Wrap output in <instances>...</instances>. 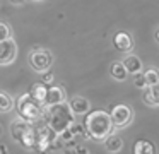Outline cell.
Masks as SVG:
<instances>
[{"instance_id":"obj_7","label":"cell","mask_w":159,"mask_h":154,"mask_svg":"<svg viewBox=\"0 0 159 154\" xmlns=\"http://www.w3.org/2000/svg\"><path fill=\"white\" fill-rule=\"evenodd\" d=\"M17 57V44L12 38L0 41V65H9Z\"/></svg>"},{"instance_id":"obj_12","label":"cell","mask_w":159,"mask_h":154,"mask_svg":"<svg viewBox=\"0 0 159 154\" xmlns=\"http://www.w3.org/2000/svg\"><path fill=\"white\" fill-rule=\"evenodd\" d=\"M46 92H48V84H45L43 81L33 84L31 89H29V94L34 99H38L39 103H43V105H45V99H46Z\"/></svg>"},{"instance_id":"obj_18","label":"cell","mask_w":159,"mask_h":154,"mask_svg":"<svg viewBox=\"0 0 159 154\" xmlns=\"http://www.w3.org/2000/svg\"><path fill=\"white\" fill-rule=\"evenodd\" d=\"M145 75V82H147V86H154L159 82V70L157 68H149V70L144 72Z\"/></svg>"},{"instance_id":"obj_6","label":"cell","mask_w":159,"mask_h":154,"mask_svg":"<svg viewBox=\"0 0 159 154\" xmlns=\"http://www.w3.org/2000/svg\"><path fill=\"white\" fill-rule=\"evenodd\" d=\"M110 116H111V120H113V125L116 127V128H121V127H127L128 123L132 122L134 111H132V108L127 105H116L111 110Z\"/></svg>"},{"instance_id":"obj_20","label":"cell","mask_w":159,"mask_h":154,"mask_svg":"<svg viewBox=\"0 0 159 154\" xmlns=\"http://www.w3.org/2000/svg\"><path fill=\"white\" fill-rule=\"evenodd\" d=\"M134 84L137 86L139 89L147 87V82H145V75H144V72H139V74H135V75H134Z\"/></svg>"},{"instance_id":"obj_17","label":"cell","mask_w":159,"mask_h":154,"mask_svg":"<svg viewBox=\"0 0 159 154\" xmlns=\"http://www.w3.org/2000/svg\"><path fill=\"white\" fill-rule=\"evenodd\" d=\"M14 99H12V96L9 94V92L5 91H0V111L2 113H7L11 111L12 108H14Z\"/></svg>"},{"instance_id":"obj_11","label":"cell","mask_w":159,"mask_h":154,"mask_svg":"<svg viewBox=\"0 0 159 154\" xmlns=\"http://www.w3.org/2000/svg\"><path fill=\"white\" fill-rule=\"evenodd\" d=\"M123 65H125V68H127V72L132 75L142 72V62L137 55H127L125 60H123Z\"/></svg>"},{"instance_id":"obj_5","label":"cell","mask_w":159,"mask_h":154,"mask_svg":"<svg viewBox=\"0 0 159 154\" xmlns=\"http://www.w3.org/2000/svg\"><path fill=\"white\" fill-rule=\"evenodd\" d=\"M29 65H31L36 72H39V74L48 72L50 67L53 65L52 51L45 50V48H34V50L29 53Z\"/></svg>"},{"instance_id":"obj_15","label":"cell","mask_w":159,"mask_h":154,"mask_svg":"<svg viewBox=\"0 0 159 154\" xmlns=\"http://www.w3.org/2000/svg\"><path fill=\"white\" fill-rule=\"evenodd\" d=\"M104 147H106V151H108V152H111V154L120 152L121 147H123V140H121V137L111 133V135H108L106 139H104Z\"/></svg>"},{"instance_id":"obj_1","label":"cell","mask_w":159,"mask_h":154,"mask_svg":"<svg viewBox=\"0 0 159 154\" xmlns=\"http://www.w3.org/2000/svg\"><path fill=\"white\" fill-rule=\"evenodd\" d=\"M84 127H86V133L91 137L93 140H104L108 135H111L115 125L113 120H111L110 113L103 111V110H94L89 111L84 120Z\"/></svg>"},{"instance_id":"obj_2","label":"cell","mask_w":159,"mask_h":154,"mask_svg":"<svg viewBox=\"0 0 159 154\" xmlns=\"http://www.w3.org/2000/svg\"><path fill=\"white\" fill-rule=\"evenodd\" d=\"M11 135L17 140L24 149L34 151L39 149V127L31 122L17 118L11 123Z\"/></svg>"},{"instance_id":"obj_14","label":"cell","mask_w":159,"mask_h":154,"mask_svg":"<svg viewBox=\"0 0 159 154\" xmlns=\"http://www.w3.org/2000/svg\"><path fill=\"white\" fill-rule=\"evenodd\" d=\"M144 101L147 105L152 106H159V82L154 86H147L144 92Z\"/></svg>"},{"instance_id":"obj_24","label":"cell","mask_w":159,"mask_h":154,"mask_svg":"<svg viewBox=\"0 0 159 154\" xmlns=\"http://www.w3.org/2000/svg\"><path fill=\"white\" fill-rule=\"evenodd\" d=\"M34 2H39V0H34Z\"/></svg>"},{"instance_id":"obj_19","label":"cell","mask_w":159,"mask_h":154,"mask_svg":"<svg viewBox=\"0 0 159 154\" xmlns=\"http://www.w3.org/2000/svg\"><path fill=\"white\" fill-rule=\"evenodd\" d=\"M9 38H12L11 26H9L7 22H4V21H0V41H5V40H9Z\"/></svg>"},{"instance_id":"obj_8","label":"cell","mask_w":159,"mask_h":154,"mask_svg":"<svg viewBox=\"0 0 159 154\" xmlns=\"http://www.w3.org/2000/svg\"><path fill=\"white\" fill-rule=\"evenodd\" d=\"M113 46L118 51H125V53H130L134 50V38L132 34H128L127 31H120L113 36Z\"/></svg>"},{"instance_id":"obj_9","label":"cell","mask_w":159,"mask_h":154,"mask_svg":"<svg viewBox=\"0 0 159 154\" xmlns=\"http://www.w3.org/2000/svg\"><path fill=\"white\" fill-rule=\"evenodd\" d=\"M67 94L65 89L60 87V86H48V92H46V99H45V106H53L58 105V103H65Z\"/></svg>"},{"instance_id":"obj_16","label":"cell","mask_w":159,"mask_h":154,"mask_svg":"<svg viewBox=\"0 0 159 154\" xmlns=\"http://www.w3.org/2000/svg\"><path fill=\"white\" fill-rule=\"evenodd\" d=\"M110 74L113 79H116V81H125L128 75L127 68H125L123 62H113V63L110 65Z\"/></svg>"},{"instance_id":"obj_13","label":"cell","mask_w":159,"mask_h":154,"mask_svg":"<svg viewBox=\"0 0 159 154\" xmlns=\"http://www.w3.org/2000/svg\"><path fill=\"white\" fill-rule=\"evenodd\" d=\"M134 154H156V146L147 139H139L134 144Z\"/></svg>"},{"instance_id":"obj_22","label":"cell","mask_w":159,"mask_h":154,"mask_svg":"<svg viewBox=\"0 0 159 154\" xmlns=\"http://www.w3.org/2000/svg\"><path fill=\"white\" fill-rule=\"evenodd\" d=\"M11 3H14V5H22L24 3V0H9Z\"/></svg>"},{"instance_id":"obj_3","label":"cell","mask_w":159,"mask_h":154,"mask_svg":"<svg viewBox=\"0 0 159 154\" xmlns=\"http://www.w3.org/2000/svg\"><path fill=\"white\" fill-rule=\"evenodd\" d=\"M45 120L46 125L57 133V135H62L65 130L70 128V125L74 123V113L70 110L69 103H58V105H53L46 108L45 113Z\"/></svg>"},{"instance_id":"obj_23","label":"cell","mask_w":159,"mask_h":154,"mask_svg":"<svg viewBox=\"0 0 159 154\" xmlns=\"http://www.w3.org/2000/svg\"><path fill=\"white\" fill-rule=\"evenodd\" d=\"M154 40L157 41V44H159V27H157V29L154 31Z\"/></svg>"},{"instance_id":"obj_10","label":"cell","mask_w":159,"mask_h":154,"mask_svg":"<svg viewBox=\"0 0 159 154\" xmlns=\"http://www.w3.org/2000/svg\"><path fill=\"white\" fill-rule=\"evenodd\" d=\"M69 106H70L74 115H87L89 110H91L89 99L82 98V96H72L70 101H69Z\"/></svg>"},{"instance_id":"obj_4","label":"cell","mask_w":159,"mask_h":154,"mask_svg":"<svg viewBox=\"0 0 159 154\" xmlns=\"http://www.w3.org/2000/svg\"><path fill=\"white\" fill-rule=\"evenodd\" d=\"M16 111H17L19 118L26 120V122L39 123L41 120H45L46 106L39 103L38 99H34L29 92H24L16 99Z\"/></svg>"},{"instance_id":"obj_21","label":"cell","mask_w":159,"mask_h":154,"mask_svg":"<svg viewBox=\"0 0 159 154\" xmlns=\"http://www.w3.org/2000/svg\"><path fill=\"white\" fill-rule=\"evenodd\" d=\"M52 81H53V74H52V72H43V82H45V84H50Z\"/></svg>"}]
</instances>
